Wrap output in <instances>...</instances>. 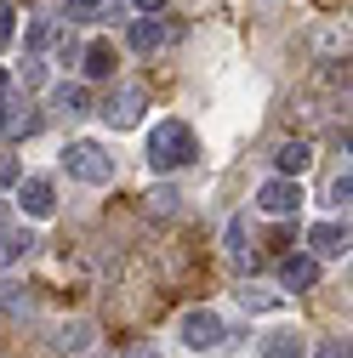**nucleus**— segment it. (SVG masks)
<instances>
[{
    "label": "nucleus",
    "mask_w": 353,
    "mask_h": 358,
    "mask_svg": "<svg viewBox=\"0 0 353 358\" xmlns=\"http://www.w3.org/2000/svg\"><path fill=\"white\" fill-rule=\"evenodd\" d=\"M0 92H6V69H0Z\"/></svg>",
    "instance_id": "cd10ccee"
},
{
    "label": "nucleus",
    "mask_w": 353,
    "mask_h": 358,
    "mask_svg": "<svg viewBox=\"0 0 353 358\" xmlns=\"http://www.w3.org/2000/svg\"><path fill=\"white\" fill-rule=\"evenodd\" d=\"M103 120H109L114 131H131V125L143 120V92H137V85H120V92L103 103Z\"/></svg>",
    "instance_id": "39448f33"
},
{
    "label": "nucleus",
    "mask_w": 353,
    "mask_h": 358,
    "mask_svg": "<svg viewBox=\"0 0 353 358\" xmlns=\"http://www.w3.org/2000/svg\"><path fill=\"white\" fill-rule=\"evenodd\" d=\"M80 69L92 74V80H109L114 74V46H103V40H97V46H85L80 52Z\"/></svg>",
    "instance_id": "9d476101"
},
{
    "label": "nucleus",
    "mask_w": 353,
    "mask_h": 358,
    "mask_svg": "<svg viewBox=\"0 0 353 358\" xmlns=\"http://www.w3.org/2000/svg\"><path fill=\"white\" fill-rule=\"evenodd\" d=\"M97 6H103V0H69V17H92Z\"/></svg>",
    "instance_id": "b1692460"
},
{
    "label": "nucleus",
    "mask_w": 353,
    "mask_h": 358,
    "mask_svg": "<svg viewBox=\"0 0 353 358\" xmlns=\"http://www.w3.org/2000/svg\"><path fill=\"white\" fill-rule=\"evenodd\" d=\"M23 40H29V52H46V46H52V40H57V23H52V17H34Z\"/></svg>",
    "instance_id": "2eb2a0df"
},
{
    "label": "nucleus",
    "mask_w": 353,
    "mask_h": 358,
    "mask_svg": "<svg viewBox=\"0 0 353 358\" xmlns=\"http://www.w3.org/2000/svg\"><path fill=\"white\" fill-rule=\"evenodd\" d=\"M137 12H165V0H137Z\"/></svg>",
    "instance_id": "bb28decb"
},
{
    "label": "nucleus",
    "mask_w": 353,
    "mask_h": 358,
    "mask_svg": "<svg viewBox=\"0 0 353 358\" xmlns=\"http://www.w3.org/2000/svg\"><path fill=\"white\" fill-rule=\"evenodd\" d=\"M223 319H216L211 307H194V313H183V341L188 347H223Z\"/></svg>",
    "instance_id": "20e7f679"
},
{
    "label": "nucleus",
    "mask_w": 353,
    "mask_h": 358,
    "mask_svg": "<svg viewBox=\"0 0 353 358\" xmlns=\"http://www.w3.org/2000/svg\"><path fill=\"white\" fill-rule=\"evenodd\" d=\"M307 245H314V256H347V222L336 228V222H319L314 234H307Z\"/></svg>",
    "instance_id": "0eeeda50"
},
{
    "label": "nucleus",
    "mask_w": 353,
    "mask_h": 358,
    "mask_svg": "<svg viewBox=\"0 0 353 358\" xmlns=\"http://www.w3.org/2000/svg\"><path fill=\"white\" fill-rule=\"evenodd\" d=\"M148 210H154V216H171V210H176V188H154V194H148Z\"/></svg>",
    "instance_id": "dca6fc26"
},
{
    "label": "nucleus",
    "mask_w": 353,
    "mask_h": 358,
    "mask_svg": "<svg viewBox=\"0 0 353 358\" xmlns=\"http://www.w3.org/2000/svg\"><path fill=\"white\" fill-rule=\"evenodd\" d=\"M85 336H92L85 324H63V330H57V347H63V352H69V347H85Z\"/></svg>",
    "instance_id": "f3484780"
},
{
    "label": "nucleus",
    "mask_w": 353,
    "mask_h": 358,
    "mask_svg": "<svg viewBox=\"0 0 353 358\" xmlns=\"http://www.w3.org/2000/svg\"><path fill=\"white\" fill-rule=\"evenodd\" d=\"M256 205L268 216H296L302 210V182L296 176H268V182L256 188Z\"/></svg>",
    "instance_id": "7ed1b4c3"
},
{
    "label": "nucleus",
    "mask_w": 353,
    "mask_h": 358,
    "mask_svg": "<svg viewBox=\"0 0 353 358\" xmlns=\"http://www.w3.org/2000/svg\"><path fill=\"white\" fill-rule=\"evenodd\" d=\"M274 159H279V176H302L307 165H314V148H307V143H285Z\"/></svg>",
    "instance_id": "f8f14e48"
},
{
    "label": "nucleus",
    "mask_w": 353,
    "mask_h": 358,
    "mask_svg": "<svg viewBox=\"0 0 353 358\" xmlns=\"http://www.w3.org/2000/svg\"><path fill=\"white\" fill-rule=\"evenodd\" d=\"M347 194H353V176L342 171V176H336V182H331V199H336V205H347Z\"/></svg>",
    "instance_id": "4be33fe9"
},
{
    "label": "nucleus",
    "mask_w": 353,
    "mask_h": 358,
    "mask_svg": "<svg viewBox=\"0 0 353 358\" xmlns=\"http://www.w3.org/2000/svg\"><path fill=\"white\" fill-rule=\"evenodd\" d=\"M262 358H307V336H296V330H274L268 341H262Z\"/></svg>",
    "instance_id": "1a4fd4ad"
},
{
    "label": "nucleus",
    "mask_w": 353,
    "mask_h": 358,
    "mask_svg": "<svg viewBox=\"0 0 353 358\" xmlns=\"http://www.w3.org/2000/svg\"><path fill=\"white\" fill-rule=\"evenodd\" d=\"M125 358H160V347H148V341H131V347H125Z\"/></svg>",
    "instance_id": "393cba45"
},
{
    "label": "nucleus",
    "mask_w": 353,
    "mask_h": 358,
    "mask_svg": "<svg viewBox=\"0 0 353 358\" xmlns=\"http://www.w3.org/2000/svg\"><path fill=\"white\" fill-rule=\"evenodd\" d=\"M18 205L29 210V216H52V182H46V176H29V182H23V194H18Z\"/></svg>",
    "instance_id": "6e6552de"
},
{
    "label": "nucleus",
    "mask_w": 353,
    "mask_h": 358,
    "mask_svg": "<svg viewBox=\"0 0 353 358\" xmlns=\"http://www.w3.org/2000/svg\"><path fill=\"white\" fill-rule=\"evenodd\" d=\"M194 154H200V143H194V131L183 120L154 125V137H148V165L154 171H183V165H194Z\"/></svg>",
    "instance_id": "f257e3e1"
},
{
    "label": "nucleus",
    "mask_w": 353,
    "mask_h": 358,
    "mask_svg": "<svg viewBox=\"0 0 353 358\" xmlns=\"http://www.w3.org/2000/svg\"><path fill=\"white\" fill-rule=\"evenodd\" d=\"M52 108L57 114H85V108H92V97H85V85H57V92H52Z\"/></svg>",
    "instance_id": "ddd939ff"
},
{
    "label": "nucleus",
    "mask_w": 353,
    "mask_h": 358,
    "mask_svg": "<svg viewBox=\"0 0 353 358\" xmlns=\"http://www.w3.org/2000/svg\"><path fill=\"white\" fill-rule=\"evenodd\" d=\"M63 171L74 176V182L103 188V182H114V154H109L103 143H69V148H63Z\"/></svg>",
    "instance_id": "f03ea898"
},
{
    "label": "nucleus",
    "mask_w": 353,
    "mask_h": 358,
    "mask_svg": "<svg viewBox=\"0 0 353 358\" xmlns=\"http://www.w3.org/2000/svg\"><path fill=\"white\" fill-rule=\"evenodd\" d=\"M125 40H131V52H154V46H160V23H154V17H137Z\"/></svg>",
    "instance_id": "4468645a"
},
{
    "label": "nucleus",
    "mask_w": 353,
    "mask_h": 358,
    "mask_svg": "<svg viewBox=\"0 0 353 358\" xmlns=\"http://www.w3.org/2000/svg\"><path fill=\"white\" fill-rule=\"evenodd\" d=\"M319 358H347V336H331V341L319 347Z\"/></svg>",
    "instance_id": "5701e85b"
},
{
    "label": "nucleus",
    "mask_w": 353,
    "mask_h": 358,
    "mask_svg": "<svg viewBox=\"0 0 353 358\" xmlns=\"http://www.w3.org/2000/svg\"><path fill=\"white\" fill-rule=\"evenodd\" d=\"M80 52H85V46H80L74 34H63V40H57V57H63V63H80Z\"/></svg>",
    "instance_id": "412c9836"
},
{
    "label": "nucleus",
    "mask_w": 353,
    "mask_h": 358,
    "mask_svg": "<svg viewBox=\"0 0 353 358\" xmlns=\"http://www.w3.org/2000/svg\"><path fill=\"white\" fill-rule=\"evenodd\" d=\"M18 176H23V165H18L12 154H0V188H12V182H18Z\"/></svg>",
    "instance_id": "aec40b11"
},
{
    "label": "nucleus",
    "mask_w": 353,
    "mask_h": 358,
    "mask_svg": "<svg viewBox=\"0 0 353 358\" xmlns=\"http://www.w3.org/2000/svg\"><path fill=\"white\" fill-rule=\"evenodd\" d=\"M279 285L285 290H314L319 285V262L314 256H285L279 262Z\"/></svg>",
    "instance_id": "423d86ee"
},
{
    "label": "nucleus",
    "mask_w": 353,
    "mask_h": 358,
    "mask_svg": "<svg viewBox=\"0 0 353 358\" xmlns=\"http://www.w3.org/2000/svg\"><path fill=\"white\" fill-rule=\"evenodd\" d=\"M6 228H12V205L0 199V234H6Z\"/></svg>",
    "instance_id": "a878e982"
},
{
    "label": "nucleus",
    "mask_w": 353,
    "mask_h": 358,
    "mask_svg": "<svg viewBox=\"0 0 353 358\" xmlns=\"http://www.w3.org/2000/svg\"><path fill=\"white\" fill-rule=\"evenodd\" d=\"M18 34V12H12V0H0V46Z\"/></svg>",
    "instance_id": "a211bd4d"
},
{
    "label": "nucleus",
    "mask_w": 353,
    "mask_h": 358,
    "mask_svg": "<svg viewBox=\"0 0 353 358\" xmlns=\"http://www.w3.org/2000/svg\"><path fill=\"white\" fill-rule=\"evenodd\" d=\"M0 307H12V313H29V296H18V285H0Z\"/></svg>",
    "instance_id": "6ab92c4d"
},
{
    "label": "nucleus",
    "mask_w": 353,
    "mask_h": 358,
    "mask_svg": "<svg viewBox=\"0 0 353 358\" xmlns=\"http://www.w3.org/2000/svg\"><path fill=\"white\" fill-rule=\"evenodd\" d=\"M29 250H34V234H23V228H6V234H0V267L23 262Z\"/></svg>",
    "instance_id": "9b49d317"
}]
</instances>
